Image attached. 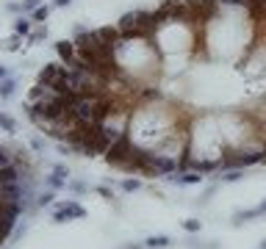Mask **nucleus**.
<instances>
[{"mask_svg":"<svg viewBox=\"0 0 266 249\" xmlns=\"http://www.w3.org/2000/svg\"><path fill=\"white\" fill-rule=\"evenodd\" d=\"M69 3H72V0H53V6H56V9H67Z\"/></svg>","mask_w":266,"mask_h":249,"instance_id":"obj_25","label":"nucleus"},{"mask_svg":"<svg viewBox=\"0 0 266 249\" xmlns=\"http://www.w3.org/2000/svg\"><path fill=\"white\" fill-rule=\"evenodd\" d=\"M31 147H34L36 153H42V150H44V141H42V138H31Z\"/></svg>","mask_w":266,"mask_h":249,"instance_id":"obj_23","label":"nucleus"},{"mask_svg":"<svg viewBox=\"0 0 266 249\" xmlns=\"http://www.w3.org/2000/svg\"><path fill=\"white\" fill-rule=\"evenodd\" d=\"M244 174H241V169H225V172H219V180H225V183H236V180H241Z\"/></svg>","mask_w":266,"mask_h":249,"instance_id":"obj_10","label":"nucleus"},{"mask_svg":"<svg viewBox=\"0 0 266 249\" xmlns=\"http://www.w3.org/2000/svg\"><path fill=\"white\" fill-rule=\"evenodd\" d=\"M17 47H20V36H17V34L11 36V39H6V42H3V50H9V53H14Z\"/></svg>","mask_w":266,"mask_h":249,"instance_id":"obj_18","label":"nucleus"},{"mask_svg":"<svg viewBox=\"0 0 266 249\" xmlns=\"http://www.w3.org/2000/svg\"><path fill=\"white\" fill-rule=\"evenodd\" d=\"M59 208H61V211H67L69 219H83V216H86V211H83L81 205H78L75 199H67V202H61Z\"/></svg>","mask_w":266,"mask_h":249,"instance_id":"obj_6","label":"nucleus"},{"mask_svg":"<svg viewBox=\"0 0 266 249\" xmlns=\"http://www.w3.org/2000/svg\"><path fill=\"white\" fill-rule=\"evenodd\" d=\"M169 183H175V186H200V183L205 180V174L197 172V169H183V172H175L166 177Z\"/></svg>","mask_w":266,"mask_h":249,"instance_id":"obj_2","label":"nucleus"},{"mask_svg":"<svg viewBox=\"0 0 266 249\" xmlns=\"http://www.w3.org/2000/svg\"><path fill=\"white\" fill-rule=\"evenodd\" d=\"M258 213H261V216L266 213V199H264V202H261V205H258Z\"/></svg>","mask_w":266,"mask_h":249,"instance_id":"obj_28","label":"nucleus"},{"mask_svg":"<svg viewBox=\"0 0 266 249\" xmlns=\"http://www.w3.org/2000/svg\"><path fill=\"white\" fill-rule=\"evenodd\" d=\"M44 36H47V28H36V31H31V36H28V44H36V42H42Z\"/></svg>","mask_w":266,"mask_h":249,"instance_id":"obj_15","label":"nucleus"},{"mask_svg":"<svg viewBox=\"0 0 266 249\" xmlns=\"http://www.w3.org/2000/svg\"><path fill=\"white\" fill-rule=\"evenodd\" d=\"M47 17H50V6H39V9L31 11V19H34V22H44Z\"/></svg>","mask_w":266,"mask_h":249,"instance_id":"obj_12","label":"nucleus"},{"mask_svg":"<svg viewBox=\"0 0 266 249\" xmlns=\"http://www.w3.org/2000/svg\"><path fill=\"white\" fill-rule=\"evenodd\" d=\"M22 172H20V163H9V166H0V186L6 183H20Z\"/></svg>","mask_w":266,"mask_h":249,"instance_id":"obj_4","label":"nucleus"},{"mask_svg":"<svg viewBox=\"0 0 266 249\" xmlns=\"http://www.w3.org/2000/svg\"><path fill=\"white\" fill-rule=\"evenodd\" d=\"M6 77H9V69H6V67H0V80H6Z\"/></svg>","mask_w":266,"mask_h":249,"instance_id":"obj_27","label":"nucleus"},{"mask_svg":"<svg viewBox=\"0 0 266 249\" xmlns=\"http://www.w3.org/2000/svg\"><path fill=\"white\" fill-rule=\"evenodd\" d=\"M42 6V0H22V11H34Z\"/></svg>","mask_w":266,"mask_h":249,"instance_id":"obj_19","label":"nucleus"},{"mask_svg":"<svg viewBox=\"0 0 266 249\" xmlns=\"http://www.w3.org/2000/svg\"><path fill=\"white\" fill-rule=\"evenodd\" d=\"M130 153H133V138H130V133H122V136L108 147V153H105L103 158L108 161V166H114V169H128Z\"/></svg>","mask_w":266,"mask_h":249,"instance_id":"obj_1","label":"nucleus"},{"mask_svg":"<svg viewBox=\"0 0 266 249\" xmlns=\"http://www.w3.org/2000/svg\"><path fill=\"white\" fill-rule=\"evenodd\" d=\"M31 22H34V19L17 17V19H14V34H17V36H31Z\"/></svg>","mask_w":266,"mask_h":249,"instance_id":"obj_8","label":"nucleus"},{"mask_svg":"<svg viewBox=\"0 0 266 249\" xmlns=\"http://www.w3.org/2000/svg\"><path fill=\"white\" fill-rule=\"evenodd\" d=\"M125 249H142V247H139V244H133V247H125Z\"/></svg>","mask_w":266,"mask_h":249,"instance_id":"obj_30","label":"nucleus"},{"mask_svg":"<svg viewBox=\"0 0 266 249\" xmlns=\"http://www.w3.org/2000/svg\"><path fill=\"white\" fill-rule=\"evenodd\" d=\"M139 189H142V180H136V177H133V180H130V177L128 180H122V191H128L130 194V191H139Z\"/></svg>","mask_w":266,"mask_h":249,"instance_id":"obj_17","label":"nucleus"},{"mask_svg":"<svg viewBox=\"0 0 266 249\" xmlns=\"http://www.w3.org/2000/svg\"><path fill=\"white\" fill-rule=\"evenodd\" d=\"M17 230V219H11V216L0 213V244H6L9 241V235Z\"/></svg>","mask_w":266,"mask_h":249,"instance_id":"obj_5","label":"nucleus"},{"mask_svg":"<svg viewBox=\"0 0 266 249\" xmlns=\"http://www.w3.org/2000/svg\"><path fill=\"white\" fill-rule=\"evenodd\" d=\"M6 9H9V11H14V14H17V11H22V3H9Z\"/></svg>","mask_w":266,"mask_h":249,"instance_id":"obj_26","label":"nucleus"},{"mask_svg":"<svg viewBox=\"0 0 266 249\" xmlns=\"http://www.w3.org/2000/svg\"><path fill=\"white\" fill-rule=\"evenodd\" d=\"M53 199H56V191H53V189H47L44 194H39L36 205H39V208H47V205H53Z\"/></svg>","mask_w":266,"mask_h":249,"instance_id":"obj_13","label":"nucleus"},{"mask_svg":"<svg viewBox=\"0 0 266 249\" xmlns=\"http://www.w3.org/2000/svg\"><path fill=\"white\" fill-rule=\"evenodd\" d=\"M44 183H47V189H53V191H59L61 186H67V180H64V177H59L56 172H53V174H50V177H47Z\"/></svg>","mask_w":266,"mask_h":249,"instance_id":"obj_14","label":"nucleus"},{"mask_svg":"<svg viewBox=\"0 0 266 249\" xmlns=\"http://www.w3.org/2000/svg\"><path fill=\"white\" fill-rule=\"evenodd\" d=\"M14 89H17V80H14V77L0 80V100H9V97L14 95Z\"/></svg>","mask_w":266,"mask_h":249,"instance_id":"obj_9","label":"nucleus"},{"mask_svg":"<svg viewBox=\"0 0 266 249\" xmlns=\"http://www.w3.org/2000/svg\"><path fill=\"white\" fill-rule=\"evenodd\" d=\"M261 249H266V238H264V241H261Z\"/></svg>","mask_w":266,"mask_h":249,"instance_id":"obj_31","label":"nucleus"},{"mask_svg":"<svg viewBox=\"0 0 266 249\" xmlns=\"http://www.w3.org/2000/svg\"><path fill=\"white\" fill-rule=\"evenodd\" d=\"M97 194H100V197H105V199H117V197H114V191L105 189V186H100V189H97Z\"/></svg>","mask_w":266,"mask_h":249,"instance_id":"obj_22","label":"nucleus"},{"mask_svg":"<svg viewBox=\"0 0 266 249\" xmlns=\"http://www.w3.org/2000/svg\"><path fill=\"white\" fill-rule=\"evenodd\" d=\"M56 53H59V58L64 61V64H69V61L78 56V47H75L72 39H59V42H56Z\"/></svg>","mask_w":266,"mask_h":249,"instance_id":"obj_3","label":"nucleus"},{"mask_svg":"<svg viewBox=\"0 0 266 249\" xmlns=\"http://www.w3.org/2000/svg\"><path fill=\"white\" fill-rule=\"evenodd\" d=\"M261 163H266V144H264V158H261Z\"/></svg>","mask_w":266,"mask_h":249,"instance_id":"obj_29","label":"nucleus"},{"mask_svg":"<svg viewBox=\"0 0 266 249\" xmlns=\"http://www.w3.org/2000/svg\"><path fill=\"white\" fill-rule=\"evenodd\" d=\"M9 163H11L9 150H6V147H0V166H9Z\"/></svg>","mask_w":266,"mask_h":249,"instance_id":"obj_20","label":"nucleus"},{"mask_svg":"<svg viewBox=\"0 0 266 249\" xmlns=\"http://www.w3.org/2000/svg\"><path fill=\"white\" fill-rule=\"evenodd\" d=\"M0 128L6 130V133H17V122L11 119L9 114H0Z\"/></svg>","mask_w":266,"mask_h":249,"instance_id":"obj_11","label":"nucleus"},{"mask_svg":"<svg viewBox=\"0 0 266 249\" xmlns=\"http://www.w3.org/2000/svg\"><path fill=\"white\" fill-rule=\"evenodd\" d=\"M172 244L169 235H150V238L144 241V249H166Z\"/></svg>","mask_w":266,"mask_h":249,"instance_id":"obj_7","label":"nucleus"},{"mask_svg":"<svg viewBox=\"0 0 266 249\" xmlns=\"http://www.w3.org/2000/svg\"><path fill=\"white\" fill-rule=\"evenodd\" d=\"M69 189L75 191V194H81V191H86V186L83 183H69Z\"/></svg>","mask_w":266,"mask_h":249,"instance_id":"obj_24","label":"nucleus"},{"mask_svg":"<svg viewBox=\"0 0 266 249\" xmlns=\"http://www.w3.org/2000/svg\"><path fill=\"white\" fill-rule=\"evenodd\" d=\"M53 172L59 174V177H64V180L69 177V169H67V166H61V163H56V166H53Z\"/></svg>","mask_w":266,"mask_h":249,"instance_id":"obj_21","label":"nucleus"},{"mask_svg":"<svg viewBox=\"0 0 266 249\" xmlns=\"http://www.w3.org/2000/svg\"><path fill=\"white\" fill-rule=\"evenodd\" d=\"M200 227H203L200 219H186V222H183V230L186 232H200Z\"/></svg>","mask_w":266,"mask_h":249,"instance_id":"obj_16","label":"nucleus"}]
</instances>
